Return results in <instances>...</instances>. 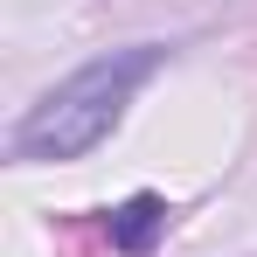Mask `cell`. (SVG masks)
Listing matches in <instances>:
<instances>
[{"mask_svg": "<svg viewBox=\"0 0 257 257\" xmlns=\"http://www.w3.org/2000/svg\"><path fill=\"white\" fill-rule=\"evenodd\" d=\"M160 229H167V202H160V195H132L125 209L111 215V243H118L125 257H146Z\"/></svg>", "mask_w": 257, "mask_h": 257, "instance_id": "obj_2", "label": "cell"}, {"mask_svg": "<svg viewBox=\"0 0 257 257\" xmlns=\"http://www.w3.org/2000/svg\"><path fill=\"white\" fill-rule=\"evenodd\" d=\"M153 63H160V49H125V56H104V63L77 70L70 84H56L42 104L21 118L14 153H21V160H77V153H90L104 132L118 125L125 97L153 77Z\"/></svg>", "mask_w": 257, "mask_h": 257, "instance_id": "obj_1", "label": "cell"}]
</instances>
